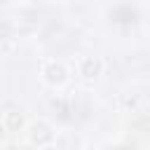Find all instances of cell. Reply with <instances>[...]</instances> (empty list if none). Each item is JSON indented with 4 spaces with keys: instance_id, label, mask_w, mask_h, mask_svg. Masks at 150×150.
Returning a JSON list of instances; mask_svg holds the SVG:
<instances>
[{
    "instance_id": "6da1fadb",
    "label": "cell",
    "mask_w": 150,
    "mask_h": 150,
    "mask_svg": "<svg viewBox=\"0 0 150 150\" xmlns=\"http://www.w3.org/2000/svg\"><path fill=\"white\" fill-rule=\"evenodd\" d=\"M138 19H141L138 9H136L134 5H129V2H122V5H117V7L110 12V21H112L115 26H120V28H134V26L138 23Z\"/></svg>"
},
{
    "instance_id": "7a4b0ae2",
    "label": "cell",
    "mask_w": 150,
    "mask_h": 150,
    "mask_svg": "<svg viewBox=\"0 0 150 150\" xmlns=\"http://www.w3.org/2000/svg\"><path fill=\"white\" fill-rule=\"evenodd\" d=\"M5 35H7V26H5V23H0V40H2Z\"/></svg>"
},
{
    "instance_id": "3957f363",
    "label": "cell",
    "mask_w": 150,
    "mask_h": 150,
    "mask_svg": "<svg viewBox=\"0 0 150 150\" xmlns=\"http://www.w3.org/2000/svg\"><path fill=\"white\" fill-rule=\"evenodd\" d=\"M117 150H134V148H117Z\"/></svg>"
}]
</instances>
